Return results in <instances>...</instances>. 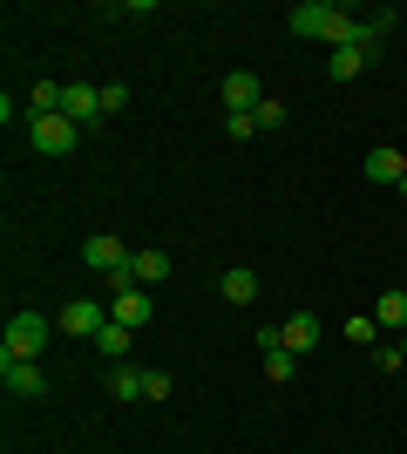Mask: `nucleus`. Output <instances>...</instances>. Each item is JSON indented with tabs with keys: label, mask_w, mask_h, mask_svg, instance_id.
<instances>
[{
	"label": "nucleus",
	"mask_w": 407,
	"mask_h": 454,
	"mask_svg": "<svg viewBox=\"0 0 407 454\" xmlns=\"http://www.w3.org/2000/svg\"><path fill=\"white\" fill-rule=\"evenodd\" d=\"M286 27H292V35H306V41H333V48H340V41L353 35V14H347V7H333V0H299V7L286 14Z\"/></svg>",
	"instance_id": "obj_1"
},
{
	"label": "nucleus",
	"mask_w": 407,
	"mask_h": 454,
	"mask_svg": "<svg viewBox=\"0 0 407 454\" xmlns=\"http://www.w3.org/2000/svg\"><path fill=\"white\" fill-rule=\"evenodd\" d=\"M102 292H109V319L129 325V333H143V325L156 319V299L136 285V271H116V278H102Z\"/></svg>",
	"instance_id": "obj_2"
},
{
	"label": "nucleus",
	"mask_w": 407,
	"mask_h": 454,
	"mask_svg": "<svg viewBox=\"0 0 407 454\" xmlns=\"http://www.w3.org/2000/svg\"><path fill=\"white\" fill-rule=\"evenodd\" d=\"M48 333H55V325L41 319V312H14V319H7V340H0V360H41V353H48Z\"/></svg>",
	"instance_id": "obj_3"
},
{
	"label": "nucleus",
	"mask_w": 407,
	"mask_h": 454,
	"mask_svg": "<svg viewBox=\"0 0 407 454\" xmlns=\"http://www.w3.org/2000/svg\"><path fill=\"white\" fill-rule=\"evenodd\" d=\"M27 143H35V156H75L82 129L68 115H27Z\"/></svg>",
	"instance_id": "obj_4"
},
{
	"label": "nucleus",
	"mask_w": 407,
	"mask_h": 454,
	"mask_svg": "<svg viewBox=\"0 0 407 454\" xmlns=\"http://www.w3.org/2000/svg\"><path fill=\"white\" fill-rule=\"evenodd\" d=\"M55 325L68 333V340H89V346H96V333L109 325V299H68Z\"/></svg>",
	"instance_id": "obj_5"
},
{
	"label": "nucleus",
	"mask_w": 407,
	"mask_h": 454,
	"mask_svg": "<svg viewBox=\"0 0 407 454\" xmlns=\"http://www.w3.org/2000/svg\"><path fill=\"white\" fill-rule=\"evenodd\" d=\"M129 258H136V251L122 245V238H82V265H89V271H102V278L129 271Z\"/></svg>",
	"instance_id": "obj_6"
},
{
	"label": "nucleus",
	"mask_w": 407,
	"mask_h": 454,
	"mask_svg": "<svg viewBox=\"0 0 407 454\" xmlns=\"http://www.w3.org/2000/svg\"><path fill=\"white\" fill-rule=\"evenodd\" d=\"M0 380H7V394H20V400H41V394H48L41 360H0Z\"/></svg>",
	"instance_id": "obj_7"
},
{
	"label": "nucleus",
	"mask_w": 407,
	"mask_h": 454,
	"mask_svg": "<svg viewBox=\"0 0 407 454\" xmlns=\"http://www.w3.org/2000/svg\"><path fill=\"white\" fill-rule=\"evenodd\" d=\"M61 115H68L75 129H96V122H102V89H89V82H68V102H61Z\"/></svg>",
	"instance_id": "obj_8"
},
{
	"label": "nucleus",
	"mask_w": 407,
	"mask_h": 454,
	"mask_svg": "<svg viewBox=\"0 0 407 454\" xmlns=\"http://www.w3.org/2000/svg\"><path fill=\"white\" fill-rule=\"evenodd\" d=\"M258 102H265L258 75H224V115H258Z\"/></svg>",
	"instance_id": "obj_9"
},
{
	"label": "nucleus",
	"mask_w": 407,
	"mask_h": 454,
	"mask_svg": "<svg viewBox=\"0 0 407 454\" xmlns=\"http://www.w3.org/2000/svg\"><path fill=\"white\" fill-rule=\"evenodd\" d=\"M373 61H380V55H367L360 41H340V48H333V61H326V75H333V82H353V75H367Z\"/></svg>",
	"instance_id": "obj_10"
},
{
	"label": "nucleus",
	"mask_w": 407,
	"mask_h": 454,
	"mask_svg": "<svg viewBox=\"0 0 407 454\" xmlns=\"http://www.w3.org/2000/svg\"><path fill=\"white\" fill-rule=\"evenodd\" d=\"M278 333H286V353H299V360H306L312 346H319V312H292Z\"/></svg>",
	"instance_id": "obj_11"
},
{
	"label": "nucleus",
	"mask_w": 407,
	"mask_h": 454,
	"mask_svg": "<svg viewBox=\"0 0 407 454\" xmlns=\"http://www.w3.org/2000/svg\"><path fill=\"white\" fill-rule=\"evenodd\" d=\"M61 102H68V82H55V75H41L27 89V115H61Z\"/></svg>",
	"instance_id": "obj_12"
},
{
	"label": "nucleus",
	"mask_w": 407,
	"mask_h": 454,
	"mask_svg": "<svg viewBox=\"0 0 407 454\" xmlns=\"http://www.w3.org/2000/svg\"><path fill=\"white\" fill-rule=\"evenodd\" d=\"M367 176H373V184H394V190H401V176H407V150H367Z\"/></svg>",
	"instance_id": "obj_13"
},
{
	"label": "nucleus",
	"mask_w": 407,
	"mask_h": 454,
	"mask_svg": "<svg viewBox=\"0 0 407 454\" xmlns=\"http://www.w3.org/2000/svg\"><path fill=\"white\" fill-rule=\"evenodd\" d=\"M373 325L380 333H407V292H380L373 299Z\"/></svg>",
	"instance_id": "obj_14"
},
{
	"label": "nucleus",
	"mask_w": 407,
	"mask_h": 454,
	"mask_svg": "<svg viewBox=\"0 0 407 454\" xmlns=\"http://www.w3.org/2000/svg\"><path fill=\"white\" fill-rule=\"evenodd\" d=\"M217 292H224V299H231V305H258V271H252V265H231V271H224V285H217Z\"/></svg>",
	"instance_id": "obj_15"
},
{
	"label": "nucleus",
	"mask_w": 407,
	"mask_h": 454,
	"mask_svg": "<svg viewBox=\"0 0 407 454\" xmlns=\"http://www.w3.org/2000/svg\"><path fill=\"white\" fill-rule=\"evenodd\" d=\"M129 271H136V285H163V278H170V251H136V258H129Z\"/></svg>",
	"instance_id": "obj_16"
},
{
	"label": "nucleus",
	"mask_w": 407,
	"mask_h": 454,
	"mask_svg": "<svg viewBox=\"0 0 407 454\" xmlns=\"http://www.w3.org/2000/svg\"><path fill=\"white\" fill-rule=\"evenodd\" d=\"M96 353H102V360H129V325H116V319H109V325H102V333H96Z\"/></svg>",
	"instance_id": "obj_17"
},
{
	"label": "nucleus",
	"mask_w": 407,
	"mask_h": 454,
	"mask_svg": "<svg viewBox=\"0 0 407 454\" xmlns=\"http://www.w3.org/2000/svg\"><path fill=\"white\" fill-rule=\"evenodd\" d=\"M143 380H150V373H136V366L122 360L116 373H109V400H143Z\"/></svg>",
	"instance_id": "obj_18"
},
{
	"label": "nucleus",
	"mask_w": 407,
	"mask_h": 454,
	"mask_svg": "<svg viewBox=\"0 0 407 454\" xmlns=\"http://www.w3.org/2000/svg\"><path fill=\"white\" fill-rule=\"evenodd\" d=\"M292 373H299V353H286V346H271V353H265V380H278V387H286Z\"/></svg>",
	"instance_id": "obj_19"
},
{
	"label": "nucleus",
	"mask_w": 407,
	"mask_h": 454,
	"mask_svg": "<svg viewBox=\"0 0 407 454\" xmlns=\"http://www.w3.org/2000/svg\"><path fill=\"white\" fill-rule=\"evenodd\" d=\"M373 366H380V373H401V366H407L401 340H387V346H373Z\"/></svg>",
	"instance_id": "obj_20"
},
{
	"label": "nucleus",
	"mask_w": 407,
	"mask_h": 454,
	"mask_svg": "<svg viewBox=\"0 0 407 454\" xmlns=\"http://www.w3.org/2000/svg\"><path fill=\"white\" fill-rule=\"evenodd\" d=\"M258 129H286V102H271V95H265V102H258Z\"/></svg>",
	"instance_id": "obj_21"
},
{
	"label": "nucleus",
	"mask_w": 407,
	"mask_h": 454,
	"mask_svg": "<svg viewBox=\"0 0 407 454\" xmlns=\"http://www.w3.org/2000/svg\"><path fill=\"white\" fill-rule=\"evenodd\" d=\"M129 109V89H122V82H109V89H102V115H122Z\"/></svg>",
	"instance_id": "obj_22"
},
{
	"label": "nucleus",
	"mask_w": 407,
	"mask_h": 454,
	"mask_svg": "<svg viewBox=\"0 0 407 454\" xmlns=\"http://www.w3.org/2000/svg\"><path fill=\"white\" fill-rule=\"evenodd\" d=\"M347 340L353 346H373V340H380V325H373V319H347Z\"/></svg>",
	"instance_id": "obj_23"
},
{
	"label": "nucleus",
	"mask_w": 407,
	"mask_h": 454,
	"mask_svg": "<svg viewBox=\"0 0 407 454\" xmlns=\"http://www.w3.org/2000/svg\"><path fill=\"white\" fill-rule=\"evenodd\" d=\"M224 129H231V143H245V136H258V115H224Z\"/></svg>",
	"instance_id": "obj_24"
},
{
	"label": "nucleus",
	"mask_w": 407,
	"mask_h": 454,
	"mask_svg": "<svg viewBox=\"0 0 407 454\" xmlns=\"http://www.w3.org/2000/svg\"><path fill=\"white\" fill-rule=\"evenodd\" d=\"M143 400H170V373H150V380H143Z\"/></svg>",
	"instance_id": "obj_25"
},
{
	"label": "nucleus",
	"mask_w": 407,
	"mask_h": 454,
	"mask_svg": "<svg viewBox=\"0 0 407 454\" xmlns=\"http://www.w3.org/2000/svg\"><path fill=\"white\" fill-rule=\"evenodd\" d=\"M401 353H407V333H401Z\"/></svg>",
	"instance_id": "obj_26"
}]
</instances>
